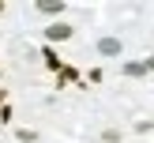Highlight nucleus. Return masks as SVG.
<instances>
[{
  "mask_svg": "<svg viewBox=\"0 0 154 143\" xmlns=\"http://www.w3.org/2000/svg\"><path fill=\"white\" fill-rule=\"evenodd\" d=\"M49 38L53 42H64V38H72V26L68 23H57V26H49Z\"/></svg>",
  "mask_w": 154,
  "mask_h": 143,
  "instance_id": "f03ea898",
  "label": "nucleus"
},
{
  "mask_svg": "<svg viewBox=\"0 0 154 143\" xmlns=\"http://www.w3.org/2000/svg\"><path fill=\"white\" fill-rule=\"evenodd\" d=\"M38 11H45V15H57V11H64V4H60V0H42V4H38Z\"/></svg>",
  "mask_w": 154,
  "mask_h": 143,
  "instance_id": "7ed1b4c3",
  "label": "nucleus"
},
{
  "mask_svg": "<svg viewBox=\"0 0 154 143\" xmlns=\"http://www.w3.org/2000/svg\"><path fill=\"white\" fill-rule=\"evenodd\" d=\"M98 49H102L105 57H117V53H120V42H117V38H102V42H98Z\"/></svg>",
  "mask_w": 154,
  "mask_h": 143,
  "instance_id": "f257e3e1",
  "label": "nucleus"
}]
</instances>
